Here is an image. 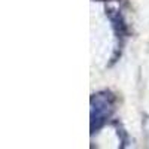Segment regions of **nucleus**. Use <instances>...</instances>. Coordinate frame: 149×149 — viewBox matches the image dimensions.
I'll return each instance as SVG.
<instances>
[{
  "instance_id": "1",
  "label": "nucleus",
  "mask_w": 149,
  "mask_h": 149,
  "mask_svg": "<svg viewBox=\"0 0 149 149\" xmlns=\"http://www.w3.org/2000/svg\"><path fill=\"white\" fill-rule=\"evenodd\" d=\"M112 110V102L109 94H97L93 98V124L95 122V127H98L100 124L109 116Z\"/></svg>"
}]
</instances>
